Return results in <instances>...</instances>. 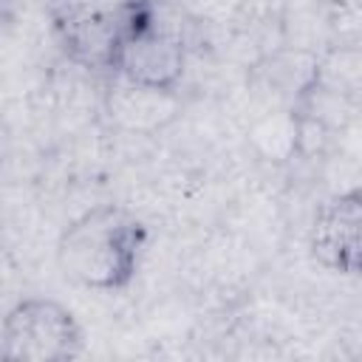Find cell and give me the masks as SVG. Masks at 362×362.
I'll return each mask as SVG.
<instances>
[{"label":"cell","mask_w":362,"mask_h":362,"mask_svg":"<svg viewBox=\"0 0 362 362\" xmlns=\"http://www.w3.org/2000/svg\"><path fill=\"white\" fill-rule=\"evenodd\" d=\"M150 243L147 223L119 204H99L76 215L57 238V266L79 288L124 291L144 260Z\"/></svg>","instance_id":"obj_1"},{"label":"cell","mask_w":362,"mask_h":362,"mask_svg":"<svg viewBox=\"0 0 362 362\" xmlns=\"http://www.w3.org/2000/svg\"><path fill=\"white\" fill-rule=\"evenodd\" d=\"M187 71V40L161 0H122L110 74L127 85L175 93Z\"/></svg>","instance_id":"obj_2"},{"label":"cell","mask_w":362,"mask_h":362,"mask_svg":"<svg viewBox=\"0 0 362 362\" xmlns=\"http://www.w3.org/2000/svg\"><path fill=\"white\" fill-rule=\"evenodd\" d=\"M85 354L76 314L54 297L17 300L0 325V356L17 362H71Z\"/></svg>","instance_id":"obj_3"},{"label":"cell","mask_w":362,"mask_h":362,"mask_svg":"<svg viewBox=\"0 0 362 362\" xmlns=\"http://www.w3.org/2000/svg\"><path fill=\"white\" fill-rule=\"evenodd\" d=\"M122 0H48L51 28L65 57L90 71H107L119 40Z\"/></svg>","instance_id":"obj_4"},{"label":"cell","mask_w":362,"mask_h":362,"mask_svg":"<svg viewBox=\"0 0 362 362\" xmlns=\"http://www.w3.org/2000/svg\"><path fill=\"white\" fill-rule=\"evenodd\" d=\"M311 257L342 277H362V187L325 198L308 229Z\"/></svg>","instance_id":"obj_5"}]
</instances>
